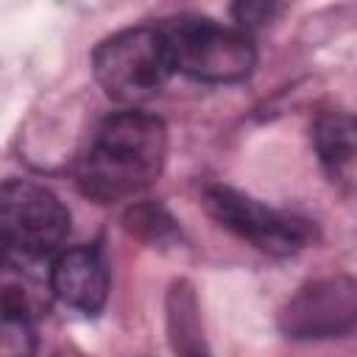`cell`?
<instances>
[{
  "mask_svg": "<svg viewBox=\"0 0 357 357\" xmlns=\"http://www.w3.org/2000/svg\"><path fill=\"white\" fill-rule=\"evenodd\" d=\"M165 123L145 112H120L98 126L78 156L75 184L98 204L131 198L151 187L165 165Z\"/></svg>",
  "mask_w": 357,
  "mask_h": 357,
  "instance_id": "1",
  "label": "cell"
},
{
  "mask_svg": "<svg viewBox=\"0 0 357 357\" xmlns=\"http://www.w3.org/2000/svg\"><path fill=\"white\" fill-rule=\"evenodd\" d=\"M92 70L112 100L137 106L162 92L176 67L165 31L139 25L103 39L92 53Z\"/></svg>",
  "mask_w": 357,
  "mask_h": 357,
  "instance_id": "2",
  "label": "cell"
},
{
  "mask_svg": "<svg viewBox=\"0 0 357 357\" xmlns=\"http://www.w3.org/2000/svg\"><path fill=\"white\" fill-rule=\"evenodd\" d=\"M173 67L198 81L231 84L251 75L257 50L243 28H229L206 17H178L162 25Z\"/></svg>",
  "mask_w": 357,
  "mask_h": 357,
  "instance_id": "3",
  "label": "cell"
},
{
  "mask_svg": "<svg viewBox=\"0 0 357 357\" xmlns=\"http://www.w3.org/2000/svg\"><path fill=\"white\" fill-rule=\"evenodd\" d=\"M0 229L6 248L20 259H42L70 234L67 206L42 184L8 178L0 192Z\"/></svg>",
  "mask_w": 357,
  "mask_h": 357,
  "instance_id": "4",
  "label": "cell"
},
{
  "mask_svg": "<svg viewBox=\"0 0 357 357\" xmlns=\"http://www.w3.org/2000/svg\"><path fill=\"white\" fill-rule=\"evenodd\" d=\"M204 206L223 229L234 231L237 237L248 240L251 245L273 257L296 254L315 237L310 220L271 209L231 187H220V184L206 187Z\"/></svg>",
  "mask_w": 357,
  "mask_h": 357,
  "instance_id": "5",
  "label": "cell"
},
{
  "mask_svg": "<svg viewBox=\"0 0 357 357\" xmlns=\"http://www.w3.org/2000/svg\"><path fill=\"white\" fill-rule=\"evenodd\" d=\"M357 326V284L324 279L301 287L282 310V329L290 337H335Z\"/></svg>",
  "mask_w": 357,
  "mask_h": 357,
  "instance_id": "6",
  "label": "cell"
},
{
  "mask_svg": "<svg viewBox=\"0 0 357 357\" xmlns=\"http://www.w3.org/2000/svg\"><path fill=\"white\" fill-rule=\"evenodd\" d=\"M50 290L59 301L81 312H98L109 296V271L98 248H67L53 259Z\"/></svg>",
  "mask_w": 357,
  "mask_h": 357,
  "instance_id": "7",
  "label": "cell"
},
{
  "mask_svg": "<svg viewBox=\"0 0 357 357\" xmlns=\"http://www.w3.org/2000/svg\"><path fill=\"white\" fill-rule=\"evenodd\" d=\"M312 145L326 178L340 192L357 198V114H321L312 128Z\"/></svg>",
  "mask_w": 357,
  "mask_h": 357,
  "instance_id": "8",
  "label": "cell"
},
{
  "mask_svg": "<svg viewBox=\"0 0 357 357\" xmlns=\"http://www.w3.org/2000/svg\"><path fill=\"white\" fill-rule=\"evenodd\" d=\"M170 332H173V346L178 357H209L198 335L195 298L184 284H176L170 293Z\"/></svg>",
  "mask_w": 357,
  "mask_h": 357,
  "instance_id": "9",
  "label": "cell"
},
{
  "mask_svg": "<svg viewBox=\"0 0 357 357\" xmlns=\"http://www.w3.org/2000/svg\"><path fill=\"white\" fill-rule=\"evenodd\" d=\"M31 351H33L31 315L3 312V340H0V354H3V357H31Z\"/></svg>",
  "mask_w": 357,
  "mask_h": 357,
  "instance_id": "10",
  "label": "cell"
},
{
  "mask_svg": "<svg viewBox=\"0 0 357 357\" xmlns=\"http://www.w3.org/2000/svg\"><path fill=\"white\" fill-rule=\"evenodd\" d=\"M173 220L162 212V209H153V206H137L126 215V229L139 234V237H151V240H162V234H170Z\"/></svg>",
  "mask_w": 357,
  "mask_h": 357,
  "instance_id": "11",
  "label": "cell"
},
{
  "mask_svg": "<svg viewBox=\"0 0 357 357\" xmlns=\"http://www.w3.org/2000/svg\"><path fill=\"white\" fill-rule=\"evenodd\" d=\"M276 11H279V6H271V3H240V6H234V17H237L243 31H245V25L271 22V17Z\"/></svg>",
  "mask_w": 357,
  "mask_h": 357,
  "instance_id": "12",
  "label": "cell"
}]
</instances>
